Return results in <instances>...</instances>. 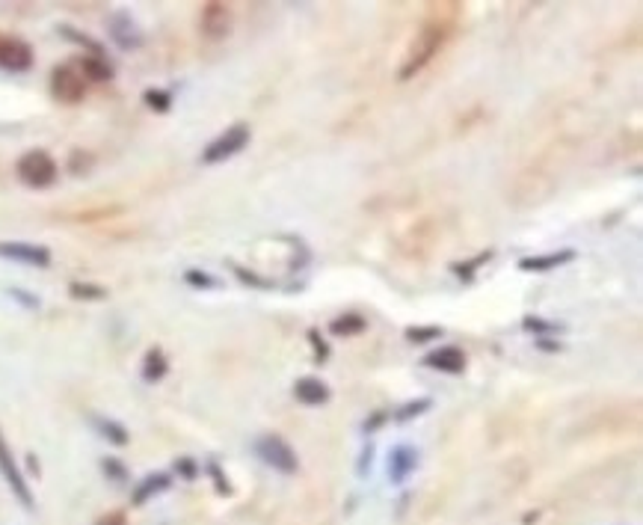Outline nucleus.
I'll list each match as a JSON object with an SVG mask.
<instances>
[{"mask_svg": "<svg viewBox=\"0 0 643 525\" xmlns=\"http://www.w3.org/2000/svg\"><path fill=\"white\" fill-rule=\"evenodd\" d=\"M451 27H454V18L448 15V9H433V12L427 15V21L421 24L418 36H415V42H412V48H409L406 63L401 66V81L415 78V75L442 51V45H445Z\"/></svg>", "mask_w": 643, "mask_h": 525, "instance_id": "1", "label": "nucleus"}, {"mask_svg": "<svg viewBox=\"0 0 643 525\" xmlns=\"http://www.w3.org/2000/svg\"><path fill=\"white\" fill-rule=\"evenodd\" d=\"M15 173H18V181L33 187V190H45L57 181L60 175V167L57 161L45 152V149H30L18 158L15 164Z\"/></svg>", "mask_w": 643, "mask_h": 525, "instance_id": "2", "label": "nucleus"}, {"mask_svg": "<svg viewBox=\"0 0 643 525\" xmlns=\"http://www.w3.org/2000/svg\"><path fill=\"white\" fill-rule=\"evenodd\" d=\"M252 451H255V457H258L264 466H270V469L279 472V475H294V472L300 469L297 451H294L285 439L279 437V434H264V437H258L252 442Z\"/></svg>", "mask_w": 643, "mask_h": 525, "instance_id": "3", "label": "nucleus"}, {"mask_svg": "<svg viewBox=\"0 0 643 525\" xmlns=\"http://www.w3.org/2000/svg\"><path fill=\"white\" fill-rule=\"evenodd\" d=\"M249 140H252V131H249L246 122L229 125L217 140H211V143L202 149V164H205V167H214V164H223V161L241 155L243 149L249 146Z\"/></svg>", "mask_w": 643, "mask_h": 525, "instance_id": "4", "label": "nucleus"}, {"mask_svg": "<svg viewBox=\"0 0 643 525\" xmlns=\"http://www.w3.org/2000/svg\"><path fill=\"white\" fill-rule=\"evenodd\" d=\"M0 475H3V481L9 484L12 496L21 502V508L33 511V508H36L33 490H30V484H27V478H24V472H21L15 454H12V448H9V442L3 437V431H0Z\"/></svg>", "mask_w": 643, "mask_h": 525, "instance_id": "5", "label": "nucleus"}, {"mask_svg": "<svg viewBox=\"0 0 643 525\" xmlns=\"http://www.w3.org/2000/svg\"><path fill=\"white\" fill-rule=\"evenodd\" d=\"M51 95L60 104H81L86 98V81H83L78 63H60L51 72Z\"/></svg>", "mask_w": 643, "mask_h": 525, "instance_id": "6", "label": "nucleus"}, {"mask_svg": "<svg viewBox=\"0 0 643 525\" xmlns=\"http://www.w3.org/2000/svg\"><path fill=\"white\" fill-rule=\"evenodd\" d=\"M0 259L27 264V267H51V250L30 241H0Z\"/></svg>", "mask_w": 643, "mask_h": 525, "instance_id": "7", "label": "nucleus"}, {"mask_svg": "<svg viewBox=\"0 0 643 525\" xmlns=\"http://www.w3.org/2000/svg\"><path fill=\"white\" fill-rule=\"evenodd\" d=\"M107 33H110V39L116 42V48H122V51H137V48H143V30H140V24L131 18V12H113L110 18H107Z\"/></svg>", "mask_w": 643, "mask_h": 525, "instance_id": "8", "label": "nucleus"}, {"mask_svg": "<svg viewBox=\"0 0 643 525\" xmlns=\"http://www.w3.org/2000/svg\"><path fill=\"white\" fill-rule=\"evenodd\" d=\"M0 69L12 72V75L30 72L33 69V48L18 36H3L0 39Z\"/></svg>", "mask_w": 643, "mask_h": 525, "instance_id": "9", "label": "nucleus"}, {"mask_svg": "<svg viewBox=\"0 0 643 525\" xmlns=\"http://www.w3.org/2000/svg\"><path fill=\"white\" fill-rule=\"evenodd\" d=\"M199 30L205 39H226L232 33V9L226 3H205L199 15Z\"/></svg>", "mask_w": 643, "mask_h": 525, "instance_id": "10", "label": "nucleus"}, {"mask_svg": "<svg viewBox=\"0 0 643 525\" xmlns=\"http://www.w3.org/2000/svg\"><path fill=\"white\" fill-rule=\"evenodd\" d=\"M424 365L442 374H463L466 371V353L457 345H442L424 356Z\"/></svg>", "mask_w": 643, "mask_h": 525, "instance_id": "11", "label": "nucleus"}, {"mask_svg": "<svg viewBox=\"0 0 643 525\" xmlns=\"http://www.w3.org/2000/svg\"><path fill=\"white\" fill-rule=\"evenodd\" d=\"M418 469V448L415 445H395L389 451V478L392 484H403Z\"/></svg>", "mask_w": 643, "mask_h": 525, "instance_id": "12", "label": "nucleus"}, {"mask_svg": "<svg viewBox=\"0 0 643 525\" xmlns=\"http://www.w3.org/2000/svg\"><path fill=\"white\" fill-rule=\"evenodd\" d=\"M172 487V475L169 472H152V475H146L143 481H137V487H134V493H131V505L134 508H143L146 502H152L155 496H161Z\"/></svg>", "mask_w": 643, "mask_h": 525, "instance_id": "13", "label": "nucleus"}, {"mask_svg": "<svg viewBox=\"0 0 643 525\" xmlns=\"http://www.w3.org/2000/svg\"><path fill=\"white\" fill-rule=\"evenodd\" d=\"M329 386L323 383L321 377H300L297 383H294V398L300 401V404H306V407H321L329 401Z\"/></svg>", "mask_w": 643, "mask_h": 525, "instance_id": "14", "label": "nucleus"}, {"mask_svg": "<svg viewBox=\"0 0 643 525\" xmlns=\"http://www.w3.org/2000/svg\"><path fill=\"white\" fill-rule=\"evenodd\" d=\"M578 253L575 250H558V253H546V256H528L519 262V270L525 273H549V270H558L563 264L575 262Z\"/></svg>", "mask_w": 643, "mask_h": 525, "instance_id": "15", "label": "nucleus"}, {"mask_svg": "<svg viewBox=\"0 0 643 525\" xmlns=\"http://www.w3.org/2000/svg\"><path fill=\"white\" fill-rule=\"evenodd\" d=\"M78 69H81L83 81L89 84H107V81H113L116 78V69H113V63L107 60V57H81L78 60Z\"/></svg>", "mask_w": 643, "mask_h": 525, "instance_id": "16", "label": "nucleus"}, {"mask_svg": "<svg viewBox=\"0 0 643 525\" xmlns=\"http://www.w3.org/2000/svg\"><path fill=\"white\" fill-rule=\"evenodd\" d=\"M89 425L98 431V437L107 439V442H110V445H116V448H125V445L131 442L128 428H125L122 422H116V419H107V416H89Z\"/></svg>", "mask_w": 643, "mask_h": 525, "instance_id": "17", "label": "nucleus"}, {"mask_svg": "<svg viewBox=\"0 0 643 525\" xmlns=\"http://www.w3.org/2000/svg\"><path fill=\"white\" fill-rule=\"evenodd\" d=\"M365 330H368V321L359 312H347V315H338L335 321H329V333L335 339H353V336H359Z\"/></svg>", "mask_w": 643, "mask_h": 525, "instance_id": "18", "label": "nucleus"}, {"mask_svg": "<svg viewBox=\"0 0 643 525\" xmlns=\"http://www.w3.org/2000/svg\"><path fill=\"white\" fill-rule=\"evenodd\" d=\"M143 380L146 383H161L163 377L169 374V359H166V353L161 348H152L146 350V356H143Z\"/></svg>", "mask_w": 643, "mask_h": 525, "instance_id": "19", "label": "nucleus"}, {"mask_svg": "<svg viewBox=\"0 0 643 525\" xmlns=\"http://www.w3.org/2000/svg\"><path fill=\"white\" fill-rule=\"evenodd\" d=\"M522 330L531 333L534 339H555V336L566 333V324L546 321V318H540V315H525V318H522Z\"/></svg>", "mask_w": 643, "mask_h": 525, "instance_id": "20", "label": "nucleus"}, {"mask_svg": "<svg viewBox=\"0 0 643 525\" xmlns=\"http://www.w3.org/2000/svg\"><path fill=\"white\" fill-rule=\"evenodd\" d=\"M57 33H60L66 42L86 48V51H89V57H104V45H101L98 39H92V36L81 33L78 27H72V24H60V27H57Z\"/></svg>", "mask_w": 643, "mask_h": 525, "instance_id": "21", "label": "nucleus"}, {"mask_svg": "<svg viewBox=\"0 0 643 525\" xmlns=\"http://www.w3.org/2000/svg\"><path fill=\"white\" fill-rule=\"evenodd\" d=\"M69 297L72 300H83V303H101V300L110 297V291L104 285H98V282H81V279H75V282H69Z\"/></svg>", "mask_w": 643, "mask_h": 525, "instance_id": "22", "label": "nucleus"}, {"mask_svg": "<svg viewBox=\"0 0 643 525\" xmlns=\"http://www.w3.org/2000/svg\"><path fill=\"white\" fill-rule=\"evenodd\" d=\"M229 267H232V273L241 279L243 285H249V288H255V291H270V288H276L273 279H267V276H261V273H255V270H249V267H243V264L229 262Z\"/></svg>", "mask_w": 643, "mask_h": 525, "instance_id": "23", "label": "nucleus"}, {"mask_svg": "<svg viewBox=\"0 0 643 525\" xmlns=\"http://www.w3.org/2000/svg\"><path fill=\"white\" fill-rule=\"evenodd\" d=\"M433 407V398H415V401H406L403 407H398L395 413H392V419L395 422H412V419H418V416H424L427 410Z\"/></svg>", "mask_w": 643, "mask_h": 525, "instance_id": "24", "label": "nucleus"}, {"mask_svg": "<svg viewBox=\"0 0 643 525\" xmlns=\"http://www.w3.org/2000/svg\"><path fill=\"white\" fill-rule=\"evenodd\" d=\"M184 282L193 288V291H214V288H220V279L217 276H211L208 270H202V267H190V270H184Z\"/></svg>", "mask_w": 643, "mask_h": 525, "instance_id": "25", "label": "nucleus"}, {"mask_svg": "<svg viewBox=\"0 0 643 525\" xmlns=\"http://www.w3.org/2000/svg\"><path fill=\"white\" fill-rule=\"evenodd\" d=\"M406 342L409 345H427V342H436V339H442L445 336V330L442 327H436V324H427V327H406Z\"/></svg>", "mask_w": 643, "mask_h": 525, "instance_id": "26", "label": "nucleus"}, {"mask_svg": "<svg viewBox=\"0 0 643 525\" xmlns=\"http://www.w3.org/2000/svg\"><path fill=\"white\" fill-rule=\"evenodd\" d=\"M205 472L211 475V481H214V490L220 493V496H235V487H232V481H229V475L223 472V466H220V460H208L205 463Z\"/></svg>", "mask_w": 643, "mask_h": 525, "instance_id": "27", "label": "nucleus"}, {"mask_svg": "<svg viewBox=\"0 0 643 525\" xmlns=\"http://www.w3.org/2000/svg\"><path fill=\"white\" fill-rule=\"evenodd\" d=\"M489 259H492V250H486V253H481V256H475L472 262H454L451 264V270H454V273L469 285V282H475V273L481 270V264H486Z\"/></svg>", "mask_w": 643, "mask_h": 525, "instance_id": "28", "label": "nucleus"}, {"mask_svg": "<svg viewBox=\"0 0 643 525\" xmlns=\"http://www.w3.org/2000/svg\"><path fill=\"white\" fill-rule=\"evenodd\" d=\"M143 101H146V107L155 110V113H169V110H172V92H169V89H146V92H143Z\"/></svg>", "mask_w": 643, "mask_h": 525, "instance_id": "29", "label": "nucleus"}, {"mask_svg": "<svg viewBox=\"0 0 643 525\" xmlns=\"http://www.w3.org/2000/svg\"><path fill=\"white\" fill-rule=\"evenodd\" d=\"M101 472L107 475V481H113V484H125L131 475H128V466L122 463V460H116V457H104L101 460Z\"/></svg>", "mask_w": 643, "mask_h": 525, "instance_id": "30", "label": "nucleus"}, {"mask_svg": "<svg viewBox=\"0 0 643 525\" xmlns=\"http://www.w3.org/2000/svg\"><path fill=\"white\" fill-rule=\"evenodd\" d=\"M92 164H95V158L89 155V152H83V149H75L72 152V158H69V173L72 175H86L92 170Z\"/></svg>", "mask_w": 643, "mask_h": 525, "instance_id": "31", "label": "nucleus"}, {"mask_svg": "<svg viewBox=\"0 0 643 525\" xmlns=\"http://www.w3.org/2000/svg\"><path fill=\"white\" fill-rule=\"evenodd\" d=\"M389 419H392V413H389V410H374V413H371V416L362 422V434H365V437L377 434V431H380V428H383Z\"/></svg>", "mask_w": 643, "mask_h": 525, "instance_id": "32", "label": "nucleus"}, {"mask_svg": "<svg viewBox=\"0 0 643 525\" xmlns=\"http://www.w3.org/2000/svg\"><path fill=\"white\" fill-rule=\"evenodd\" d=\"M306 339H309V345H312V350H315V359H318V365H323V362L329 359V353H332V350H329V345L323 342V336L318 333V330H309V333H306Z\"/></svg>", "mask_w": 643, "mask_h": 525, "instance_id": "33", "label": "nucleus"}, {"mask_svg": "<svg viewBox=\"0 0 643 525\" xmlns=\"http://www.w3.org/2000/svg\"><path fill=\"white\" fill-rule=\"evenodd\" d=\"M175 472H178L184 481H196V478H199V466H196L193 457H178V460H175Z\"/></svg>", "mask_w": 643, "mask_h": 525, "instance_id": "34", "label": "nucleus"}, {"mask_svg": "<svg viewBox=\"0 0 643 525\" xmlns=\"http://www.w3.org/2000/svg\"><path fill=\"white\" fill-rule=\"evenodd\" d=\"M6 294H9V297H12L15 303H21L24 309H33V312H36V309L42 306V303H39V297H33V294H27L24 288H6Z\"/></svg>", "mask_w": 643, "mask_h": 525, "instance_id": "35", "label": "nucleus"}, {"mask_svg": "<svg viewBox=\"0 0 643 525\" xmlns=\"http://www.w3.org/2000/svg\"><path fill=\"white\" fill-rule=\"evenodd\" d=\"M371 466H374V445H365V451L359 454V463H356L359 478H365L371 472Z\"/></svg>", "mask_w": 643, "mask_h": 525, "instance_id": "36", "label": "nucleus"}, {"mask_svg": "<svg viewBox=\"0 0 643 525\" xmlns=\"http://www.w3.org/2000/svg\"><path fill=\"white\" fill-rule=\"evenodd\" d=\"M534 348L546 350V353H561L563 342H558V339H534Z\"/></svg>", "mask_w": 643, "mask_h": 525, "instance_id": "37", "label": "nucleus"}, {"mask_svg": "<svg viewBox=\"0 0 643 525\" xmlns=\"http://www.w3.org/2000/svg\"><path fill=\"white\" fill-rule=\"evenodd\" d=\"M95 525H128V520H125V514H122V511H110V514H104V517H101Z\"/></svg>", "mask_w": 643, "mask_h": 525, "instance_id": "38", "label": "nucleus"}]
</instances>
